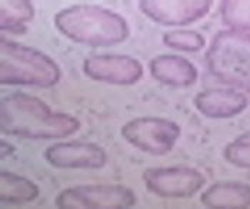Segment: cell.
I'll return each instance as SVG.
<instances>
[{"label": "cell", "instance_id": "cell-1", "mask_svg": "<svg viewBox=\"0 0 250 209\" xmlns=\"http://www.w3.org/2000/svg\"><path fill=\"white\" fill-rule=\"evenodd\" d=\"M80 122L75 116L53 112L36 96L15 92L1 97L0 131L3 135L23 139H60L75 135Z\"/></svg>", "mask_w": 250, "mask_h": 209}, {"label": "cell", "instance_id": "cell-2", "mask_svg": "<svg viewBox=\"0 0 250 209\" xmlns=\"http://www.w3.org/2000/svg\"><path fill=\"white\" fill-rule=\"evenodd\" d=\"M55 24L67 39L92 47L115 46L130 35L123 16L96 4H75L62 9L55 16Z\"/></svg>", "mask_w": 250, "mask_h": 209}, {"label": "cell", "instance_id": "cell-3", "mask_svg": "<svg viewBox=\"0 0 250 209\" xmlns=\"http://www.w3.org/2000/svg\"><path fill=\"white\" fill-rule=\"evenodd\" d=\"M62 77L59 65L35 47L0 38V82L3 85H23L52 88Z\"/></svg>", "mask_w": 250, "mask_h": 209}, {"label": "cell", "instance_id": "cell-4", "mask_svg": "<svg viewBox=\"0 0 250 209\" xmlns=\"http://www.w3.org/2000/svg\"><path fill=\"white\" fill-rule=\"evenodd\" d=\"M208 69L222 83L250 93V33L222 30L206 52Z\"/></svg>", "mask_w": 250, "mask_h": 209}, {"label": "cell", "instance_id": "cell-5", "mask_svg": "<svg viewBox=\"0 0 250 209\" xmlns=\"http://www.w3.org/2000/svg\"><path fill=\"white\" fill-rule=\"evenodd\" d=\"M180 126L165 117L143 116L126 122L122 136L139 151L154 156L169 153L180 136Z\"/></svg>", "mask_w": 250, "mask_h": 209}, {"label": "cell", "instance_id": "cell-6", "mask_svg": "<svg viewBox=\"0 0 250 209\" xmlns=\"http://www.w3.org/2000/svg\"><path fill=\"white\" fill-rule=\"evenodd\" d=\"M58 208H132L136 205L133 190L117 184L77 185L63 189L55 199Z\"/></svg>", "mask_w": 250, "mask_h": 209}, {"label": "cell", "instance_id": "cell-7", "mask_svg": "<svg viewBox=\"0 0 250 209\" xmlns=\"http://www.w3.org/2000/svg\"><path fill=\"white\" fill-rule=\"evenodd\" d=\"M146 188L165 199L190 198L203 188L206 178L190 166L149 168L143 172Z\"/></svg>", "mask_w": 250, "mask_h": 209}, {"label": "cell", "instance_id": "cell-8", "mask_svg": "<svg viewBox=\"0 0 250 209\" xmlns=\"http://www.w3.org/2000/svg\"><path fill=\"white\" fill-rule=\"evenodd\" d=\"M83 72L97 82L129 86L143 77V66L127 55H95L84 59Z\"/></svg>", "mask_w": 250, "mask_h": 209}, {"label": "cell", "instance_id": "cell-9", "mask_svg": "<svg viewBox=\"0 0 250 209\" xmlns=\"http://www.w3.org/2000/svg\"><path fill=\"white\" fill-rule=\"evenodd\" d=\"M49 165L60 169H100L107 162V155L96 143L69 140L56 142L44 151Z\"/></svg>", "mask_w": 250, "mask_h": 209}, {"label": "cell", "instance_id": "cell-10", "mask_svg": "<svg viewBox=\"0 0 250 209\" xmlns=\"http://www.w3.org/2000/svg\"><path fill=\"white\" fill-rule=\"evenodd\" d=\"M212 1H153L142 0L139 9L162 26H185L205 18L212 9Z\"/></svg>", "mask_w": 250, "mask_h": 209}, {"label": "cell", "instance_id": "cell-11", "mask_svg": "<svg viewBox=\"0 0 250 209\" xmlns=\"http://www.w3.org/2000/svg\"><path fill=\"white\" fill-rule=\"evenodd\" d=\"M196 109L209 119H229L248 108V97L234 89H206L194 97Z\"/></svg>", "mask_w": 250, "mask_h": 209}, {"label": "cell", "instance_id": "cell-12", "mask_svg": "<svg viewBox=\"0 0 250 209\" xmlns=\"http://www.w3.org/2000/svg\"><path fill=\"white\" fill-rule=\"evenodd\" d=\"M152 76L167 86L188 88L197 80V69L190 60L176 55H160L149 63Z\"/></svg>", "mask_w": 250, "mask_h": 209}, {"label": "cell", "instance_id": "cell-13", "mask_svg": "<svg viewBox=\"0 0 250 209\" xmlns=\"http://www.w3.org/2000/svg\"><path fill=\"white\" fill-rule=\"evenodd\" d=\"M208 208H249L250 185L243 182H217L202 193Z\"/></svg>", "mask_w": 250, "mask_h": 209}, {"label": "cell", "instance_id": "cell-14", "mask_svg": "<svg viewBox=\"0 0 250 209\" xmlns=\"http://www.w3.org/2000/svg\"><path fill=\"white\" fill-rule=\"evenodd\" d=\"M39 186L30 179L13 172L0 173V201L1 204L21 205L33 202L39 196Z\"/></svg>", "mask_w": 250, "mask_h": 209}, {"label": "cell", "instance_id": "cell-15", "mask_svg": "<svg viewBox=\"0 0 250 209\" xmlns=\"http://www.w3.org/2000/svg\"><path fill=\"white\" fill-rule=\"evenodd\" d=\"M35 16V7L27 0L1 1L0 6V29L1 32L21 33L26 30V23Z\"/></svg>", "mask_w": 250, "mask_h": 209}, {"label": "cell", "instance_id": "cell-16", "mask_svg": "<svg viewBox=\"0 0 250 209\" xmlns=\"http://www.w3.org/2000/svg\"><path fill=\"white\" fill-rule=\"evenodd\" d=\"M222 20L230 30L250 32V1L228 0L220 4Z\"/></svg>", "mask_w": 250, "mask_h": 209}, {"label": "cell", "instance_id": "cell-17", "mask_svg": "<svg viewBox=\"0 0 250 209\" xmlns=\"http://www.w3.org/2000/svg\"><path fill=\"white\" fill-rule=\"evenodd\" d=\"M163 43L170 49L182 52H199L206 46L205 38L194 30H173L165 33Z\"/></svg>", "mask_w": 250, "mask_h": 209}, {"label": "cell", "instance_id": "cell-18", "mask_svg": "<svg viewBox=\"0 0 250 209\" xmlns=\"http://www.w3.org/2000/svg\"><path fill=\"white\" fill-rule=\"evenodd\" d=\"M225 158L234 166L250 169V131L231 140L225 148Z\"/></svg>", "mask_w": 250, "mask_h": 209}, {"label": "cell", "instance_id": "cell-19", "mask_svg": "<svg viewBox=\"0 0 250 209\" xmlns=\"http://www.w3.org/2000/svg\"><path fill=\"white\" fill-rule=\"evenodd\" d=\"M13 153H15V146L10 142H6V140L0 142V158L1 159H4L6 156H10Z\"/></svg>", "mask_w": 250, "mask_h": 209}]
</instances>
